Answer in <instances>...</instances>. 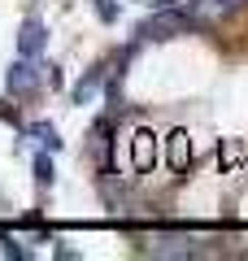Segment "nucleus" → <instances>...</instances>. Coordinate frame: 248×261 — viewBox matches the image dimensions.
Masks as SVG:
<instances>
[{
	"mask_svg": "<svg viewBox=\"0 0 248 261\" xmlns=\"http://www.w3.org/2000/svg\"><path fill=\"white\" fill-rule=\"evenodd\" d=\"M183 31H187V13H157V18L144 22L139 35H148V39H175V35H183Z\"/></svg>",
	"mask_w": 248,
	"mask_h": 261,
	"instance_id": "f257e3e1",
	"label": "nucleus"
},
{
	"mask_svg": "<svg viewBox=\"0 0 248 261\" xmlns=\"http://www.w3.org/2000/svg\"><path fill=\"white\" fill-rule=\"evenodd\" d=\"M157 161V144H153V130H135L131 135V166L139 170V174H148Z\"/></svg>",
	"mask_w": 248,
	"mask_h": 261,
	"instance_id": "f03ea898",
	"label": "nucleus"
},
{
	"mask_svg": "<svg viewBox=\"0 0 248 261\" xmlns=\"http://www.w3.org/2000/svg\"><path fill=\"white\" fill-rule=\"evenodd\" d=\"M153 257H196V244L187 240V235H157Z\"/></svg>",
	"mask_w": 248,
	"mask_h": 261,
	"instance_id": "7ed1b4c3",
	"label": "nucleus"
},
{
	"mask_svg": "<svg viewBox=\"0 0 248 261\" xmlns=\"http://www.w3.org/2000/svg\"><path fill=\"white\" fill-rule=\"evenodd\" d=\"M35 87H39V74L31 70L27 61H18V65L9 70V92H13V96H31Z\"/></svg>",
	"mask_w": 248,
	"mask_h": 261,
	"instance_id": "20e7f679",
	"label": "nucleus"
},
{
	"mask_svg": "<svg viewBox=\"0 0 248 261\" xmlns=\"http://www.w3.org/2000/svg\"><path fill=\"white\" fill-rule=\"evenodd\" d=\"M192 166V140H187V130H175L170 135V170H187Z\"/></svg>",
	"mask_w": 248,
	"mask_h": 261,
	"instance_id": "39448f33",
	"label": "nucleus"
},
{
	"mask_svg": "<svg viewBox=\"0 0 248 261\" xmlns=\"http://www.w3.org/2000/svg\"><path fill=\"white\" fill-rule=\"evenodd\" d=\"M18 44H22V57H35V53H39V44H44V27L31 18L27 27H22V39H18Z\"/></svg>",
	"mask_w": 248,
	"mask_h": 261,
	"instance_id": "423d86ee",
	"label": "nucleus"
},
{
	"mask_svg": "<svg viewBox=\"0 0 248 261\" xmlns=\"http://www.w3.org/2000/svg\"><path fill=\"white\" fill-rule=\"evenodd\" d=\"M96 83H101V70H96V74H87V83H79V87H74V100H92V96H96Z\"/></svg>",
	"mask_w": 248,
	"mask_h": 261,
	"instance_id": "0eeeda50",
	"label": "nucleus"
},
{
	"mask_svg": "<svg viewBox=\"0 0 248 261\" xmlns=\"http://www.w3.org/2000/svg\"><path fill=\"white\" fill-rule=\"evenodd\" d=\"M35 178H39V183H53V166H48V157L35 161Z\"/></svg>",
	"mask_w": 248,
	"mask_h": 261,
	"instance_id": "6e6552de",
	"label": "nucleus"
},
{
	"mask_svg": "<svg viewBox=\"0 0 248 261\" xmlns=\"http://www.w3.org/2000/svg\"><path fill=\"white\" fill-rule=\"evenodd\" d=\"M96 9H101V18H105V22L118 18V5H113V0H96Z\"/></svg>",
	"mask_w": 248,
	"mask_h": 261,
	"instance_id": "1a4fd4ad",
	"label": "nucleus"
},
{
	"mask_svg": "<svg viewBox=\"0 0 248 261\" xmlns=\"http://www.w3.org/2000/svg\"><path fill=\"white\" fill-rule=\"evenodd\" d=\"M35 135H39V140H48V148H57V130L53 126H35Z\"/></svg>",
	"mask_w": 248,
	"mask_h": 261,
	"instance_id": "9d476101",
	"label": "nucleus"
},
{
	"mask_svg": "<svg viewBox=\"0 0 248 261\" xmlns=\"http://www.w3.org/2000/svg\"><path fill=\"white\" fill-rule=\"evenodd\" d=\"M222 5H227V9H235V5H244V0H222Z\"/></svg>",
	"mask_w": 248,
	"mask_h": 261,
	"instance_id": "9b49d317",
	"label": "nucleus"
}]
</instances>
